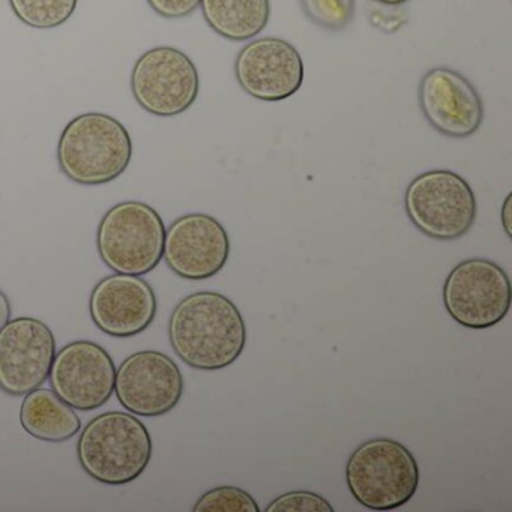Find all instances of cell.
Segmentation results:
<instances>
[{
  "mask_svg": "<svg viewBox=\"0 0 512 512\" xmlns=\"http://www.w3.org/2000/svg\"><path fill=\"white\" fill-rule=\"evenodd\" d=\"M266 512H334L331 503L313 491H290L272 500Z\"/></svg>",
  "mask_w": 512,
  "mask_h": 512,
  "instance_id": "21",
  "label": "cell"
},
{
  "mask_svg": "<svg viewBox=\"0 0 512 512\" xmlns=\"http://www.w3.org/2000/svg\"><path fill=\"white\" fill-rule=\"evenodd\" d=\"M305 17L317 28L341 32L355 17V0H299Z\"/></svg>",
  "mask_w": 512,
  "mask_h": 512,
  "instance_id": "19",
  "label": "cell"
},
{
  "mask_svg": "<svg viewBox=\"0 0 512 512\" xmlns=\"http://www.w3.org/2000/svg\"><path fill=\"white\" fill-rule=\"evenodd\" d=\"M374 2L386 5V7H400V5L407 4L409 0H374Z\"/></svg>",
  "mask_w": 512,
  "mask_h": 512,
  "instance_id": "25",
  "label": "cell"
},
{
  "mask_svg": "<svg viewBox=\"0 0 512 512\" xmlns=\"http://www.w3.org/2000/svg\"><path fill=\"white\" fill-rule=\"evenodd\" d=\"M11 320V302L8 296L0 290V331Z\"/></svg>",
  "mask_w": 512,
  "mask_h": 512,
  "instance_id": "23",
  "label": "cell"
},
{
  "mask_svg": "<svg viewBox=\"0 0 512 512\" xmlns=\"http://www.w3.org/2000/svg\"><path fill=\"white\" fill-rule=\"evenodd\" d=\"M77 457L80 466L95 481L130 484L143 475L151 461V434L131 413H101L83 428L77 442Z\"/></svg>",
  "mask_w": 512,
  "mask_h": 512,
  "instance_id": "3",
  "label": "cell"
},
{
  "mask_svg": "<svg viewBox=\"0 0 512 512\" xmlns=\"http://www.w3.org/2000/svg\"><path fill=\"white\" fill-rule=\"evenodd\" d=\"M304 76L298 50L281 38L250 41L236 56V82L250 97L266 103L293 97L302 88Z\"/></svg>",
  "mask_w": 512,
  "mask_h": 512,
  "instance_id": "12",
  "label": "cell"
},
{
  "mask_svg": "<svg viewBox=\"0 0 512 512\" xmlns=\"http://www.w3.org/2000/svg\"><path fill=\"white\" fill-rule=\"evenodd\" d=\"M229 256V235L223 224L211 215H184L166 229L164 260L170 271L184 280L215 277L223 271Z\"/></svg>",
  "mask_w": 512,
  "mask_h": 512,
  "instance_id": "13",
  "label": "cell"
},
{
  "mask_svg": "<svg viewBox=\"0 0 512 512\" xmlns=\"http://www.w3.org/2000/svg\"><path fill=\"white\" fill-rule=\"evenodd\" d=\"M169 340L181 361L218 371L238 361L247 346V325L235 302L218 292L182 299L169 319Z\"/></svg>",
  "mask_w": 512,
  "mask_h": 512,
  "instance_id": "1",
  "label": "cell"
},
{
  "mask_svg": "<svg viewBox=\"0 0 512 512\" xmlns=\"http://www.w3.org/2000/svg\"><path fill=\"white\" fill-rule=\"evenodd\" d=\"M200 8L209 28L235 43L253 40L271 19L269 0H200Z\"/></svg>",
  "mask_w": 512,
  "mask_h": 512,
  "instance_id": "17",
  "label": "cell"
},
{
  "mask_svg": "<svg viewBox=\"0 0 512 512\" xmlns=\"http://www.w3.org/2000/svg\"><path fill=\"white\" fill-rule=\"evenodd\" d=\"M20 422L29 436L50 443L67 442L82 428L76 409L55 392L41 388L23 398Z\"/></svg>",
  "mask_w": 512,
  "mask_h": 512,
  "instance_id": "16",
  "label": "cell"
},
{
  "mask_svg": "<svg viewBox=\"0 0 512 512\" xmlns=\"http://www.w3.org/2000/svg\"><path fill=\"white\" fill-rule=\"evenodd\" d=\"M56 355L52 329L35 317H17L0 331V389L25 397L49 379Z\"/></svg>",
  "mask_w": 512,
  "mask_h": 512,
  "instance_id": "10",
  "label": "cell"
},
{
  "mask_svg": "<svg viewBox=\"0 0 512 512\" xmlns=\"http://www.w3.org/2000/svg\"><path fill=\"white\" fill-rule=\"evenodd\" d=\"M166 226L152 206L122 202L101 218L97 248L104 265L116 274H149L163 259Z\"/></svg>",
  "mask_w": 512,
  "mask_h": 512,
  "instance_id": "5",
  "label": "cell"
},
{
  "mask_svg": "<svg viewBox=\"0 0 512 512\" xmlns=\"http://www.w3.org/2000/svg\"><path fill=\"white\" fill-rule=\"evenodd\" d=\"M157 310L154 289L139 275H109L98 281L89 299L95 325L115 338L142 334L154 322Z\"/></svg>",
  "mask_w": 512,
  "mask_h": 512,
  "instance_id": "15",
  "label": "cell"
},
{
  "mask_svg": "<svg viewBox=\"0 0 512 512\" xmlns=\"http://www.w3.org/2000/svg\"><path fill=\"white\" fill-rule=\"evenodd\" d=\"M52 391L73 409H100L115 394L112 356L94 341H73L62 347L50 368Z\"/></svg>",
  "mask_w": 512,
  "mask_h": 512,
  "instance_id": "11",
  "label": "cell"
},
{
  "mask_svg": "<svg viewBox=\"0 0 512 512\" xmlns=\"http://www.w3.org/2000/svg\"><path fill=\"white\" fill-rule=\"evenodd\" d=\"M115 394L133 415L157 418L178 406L184 376L166 353L142 350L128 356L116 370Z\"/></svg>",
  "mask_w": 512,
  "mask_h": 512,
  "instance_id": "9",
  "label": "cell"
},
{
  "mask_svg": "<svg viewBox=\"0 0 512 512\" xmlns=\"http://www.w3.org/2000/svg\"><path fill=\"white\" fill-rule=\"evenodd\" d=\"M352 496L371 511H392L406 505L419 485L415 455L397 440L377 437L361 443L346 464Z\"/></svg>",
  "mask_w": 512,
  "mask_h": 512,
  "instance_id": "4",
  "label": "cell"
},
{
  "mask_svg": "<svg viewBox=\"0 0 512 512\" xmlns=\"http://www.w3.org/2000/svg\"><path fill=\"white\" fill-rule=\"evenodd\" d=\"M511 197L512 194H508V197H506L505 203H503L502 212H500V215H502V224L503 229H505L506 235L511 238Z\"/></svg>",
  "mask_w": 512,
  "mask_h": 512,
  "instance_id": "24",
  "label": "cell"
},
{
  "mask_svg": "<svg viewBox=\"0 0 512 512\" xmlns=\"http://www.w3.org/2000/svg\"><path fill=\"white\" fill-rule=\"evenodd\" d=\"M419 106L428 124L451 139L473 136L484 121L481 95L463 74L451 68H433L422 77Z\"/></svg>",
  "mask_w": 512,
  "mask_h": 512,
  "instance_id": "14",
  "label": "cell"
},
{
  "mask_svg": "<svg viewBox=\"0 0 512 512\" xmlns=\"http://www.w3.org/2000/svg\"><path fill=\"white\" fill-rule=\"evenodd\" d=\"M146 2L154 13L169 20L185 19L200 7V0H146Z\"/></svg>",
  "mask_w": 512,
  "mask_h": 512,
  "instance_id": "22",
  "label": "cell"
},
{
  "mask_svg": "<svg viewBox=\"0 0 512 512\" xmlns=\"http://www.w3.org/2000/svg\"><path fill=\"white\" fill-rule=\"evenodd\" d=\"M14 16L29 28L55 29L74 16L79 0H8Z\"/></svg>",
  "mask_w": 512,
  "mask_h": 512,
  "instance_id": "18",
  "label": "cell"
},
{
  "mask_svg": "<svg viewBox=\"0 0 512 512\" xmlns=\"http://www.w3.org/2000/svg\"><path fill=\"white\" fill-rule=\"evenodd\" d=\"M511 281L497 263L469 259L449 272L443 286V304L449 316L469 329L499 325L509 313Z\"/></svg>",
  "mask_w": 512,
  "mask_h": 512,
  "instance_id": "7",
  "label": "cell"
},
{
  "mask_svg": "<svg viewBox=\"0 0 512 512\" xmlns=\"http://www.w3.org/2000/svg\"><path fill=\"white\" fill-rule=\"evenodd\" d=\"M199 91L196 65L175 47H155L134 64L131 92L137 104L151 115H182L196 103Z\"/></svg>",
  "mask_w": 512,
  "mask_h": 512,
  "instance_id": "8",
  "label": "cell"
},
{
  "mask_svg": "<svg viewBox=\"0 0 512 512\" xmlns=\"http://www.w3.org/2000/svg\"><path fill=\"white\" fill-rule=\"evenodd\" d=\"M404 208L413 226L436 241L463 238L478 215L472 187L451 170H430L416 176L404 194Z\"/></svg>",
  "mask_w": 512,
  "mask_h": 512,
  "instance_id": "6",
  "label": "cell"
},
{
  "mask_svg": "<svg viewBox=\"0 0 512 512\" xmlns=\"http://www.w3.org/2000/svg\"><path fill=\"white\" fill-rule=\"evenodd\" d=\"M131 158L130 133L118 119L106 113L77 116L59 137V169L76 184H109L128 169Z\"/></svg>",
  "mask_w": 512,
  "mask_h": 512,
  "instance_id": "2",
  "label": "cell"
},
{
  "mask_svg": "<svg viewBox=\"0 0 512 512\" xmlns=\"http://www.w3.org/2000/svg\"><path fill=\"white\" fill-rule=\"evenodd\" d=\"M194 512H259L254 497L233 485L212 488L197 500Z\"/></svg>",
  "mask_w": 512,
  "mask_h": 512,
  "instance_id": "20",
  "label": "cell"
}]
</instances>
